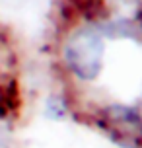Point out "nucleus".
<instances>
[{
    "label": "nucleus",
    "instance_id": "nucleus-1",
    "mask_svg": "<svg viewBox=\"0 0 142 148\" xmlns=\"http://www.w3.org/2000/svg\"><path fill=\"white\" fill-rule=\"evenodd\" d=\"M103 57L105 37L94 25L72 31L62 45V60L66 68L84 82L96 80L101 74Z\"/></svg>",
    "mask_w": 142,
    "mask_h": 148
},
{
    "label": "nucleus",
    "instance_id": "nucleus-2",
    "mask_svg": "<svg viewBox=\"0 0 142 148\" xmlns=\"http://www.w3.org/2000/svg\"><path fill=\"white\" fill-rule=\"evenodd\" d=\"M96 123L121 148H142V117L134 107L111 103L99 109Z\"/></svg>",
    "mask_w": 142,
    "mask_h": 148
}]
</instances>
